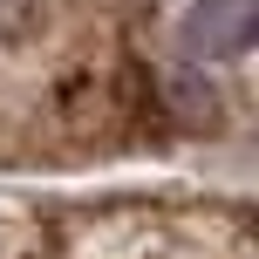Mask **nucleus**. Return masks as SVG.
Masks as SVG:
<instances>
[{
  "mask_svg": "<svg viewBox=\"0 0 259 259\" xmlns=\"http://www.w3.org/2000/svg\"><path fill=\"white\" fill-rule=\"evenodd\" d=\"M259 34V0H191L178 21L184 62H239Z\"/></svg>",
  "mask_w": 259,
  "mask_h": 259,
  "instance_id": "obj_1",
  "label": "nucleus"
}]
</instances>
